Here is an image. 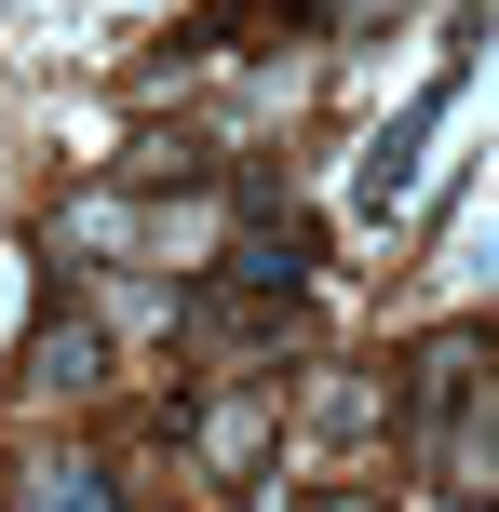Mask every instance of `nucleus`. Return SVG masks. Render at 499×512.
I'll return each mask as SVG.
<instances>
[{"instance_id":"2","label":"nucleus","mask_w":499,"mask_h":512,"mask_svg":"<svg viewBox=\"0 0 499 512\" xmlns=\"http://www.w3.org/2000/svg\"><path fill=\"white\" fill-rule=\"evenodd\" d=\"M14 391H27V405H95V391H108V324H95V310H41Z\"/></svg>"},{"instance_id":"1","label":"nucleus","mask_w":499,"mask_h":512,"mask_svg":"<svg viewBox=\"0 0 499 512\" xmlns=\"http://www.w3.org/2000/svg\"><path fill=\"white\" fill-rule=\"evenodd\" d=\"M176 432H189V459H203V486H257L270 445H284V391H203Z\"/></svg>"},{"instance_id":"3","label":"nucleus","mask_w":499,"mask_h":512,"mask_svg":"<svg viewBox=\"0 0 499 512\" xmlns=\"http://www.w3.org/2000/svg\"><path fill=\"white\" fill-rule=\"evenodd\" d=\"M297 512H392V486H311Z\"/></svg>"}]
</instances>
